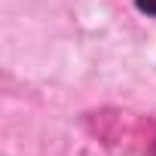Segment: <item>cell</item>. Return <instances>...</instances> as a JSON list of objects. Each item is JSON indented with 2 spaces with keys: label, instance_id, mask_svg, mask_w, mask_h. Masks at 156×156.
Segmentation results:
<instances>
[{
  "label": "cell",
  "instance_id": "cell-1",
  "mask_svg": "<svg viewBox=\"0 0 156 156\" xmlns=\"http://www.w3.org/2000/svg\"><path fill=\"white\" fill-rule=\"evenodd\" d=\"M138 6H141L144 12H150V16H156V0H138Z\"/></svg>",
  "mask_w": 156,
  "mask_h": 156
}]
</instances>
